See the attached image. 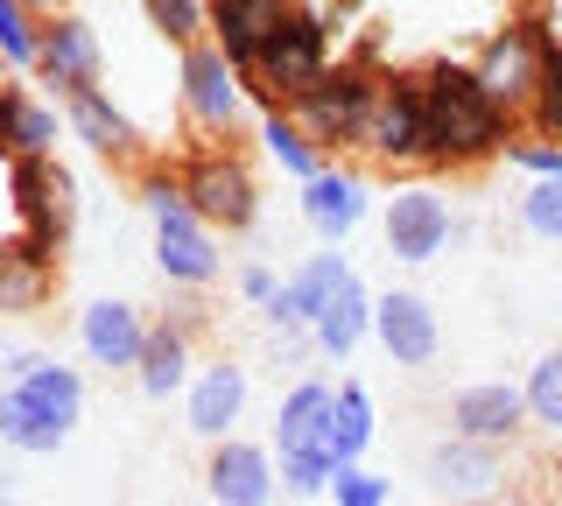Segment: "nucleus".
<instances>
[{
  "instance_id": "1",
  "label": "nucleus",
  "mask_w": 562,
  "mask_h": 506,
  "mask_svg": "<svg viewBox=\"0 0 562 506\" xmlns=\"http://www.w3.org/2000/svg\"><path fill=\"white\" fill-rule=\"evenodd\" d=\"M422 92H429V169H479L514 148L520 120L506 106H492L471 64L436 57L422 71Z\"/></svg>"
},
{
  "instance_id": "15",
  "label": "nucleus",
  "mask_w": 562,
  "mask_h": 506,
  "mask_svg": "<svg viewBox=\"0 0 562 506\" xmlns=\"http://www.w3.org/2000/svg\"><path fill=\"white\" fill-rule=\"evenodd\" d=\"M148 324L155 317H140L134 303L99 295V303L78 310V345H85V359H92V366H105V373H134L140 352H148Z\"/></svg>"
},
{
  "instance_id": "38",
  "label": "nucleus",
  "mask_w": 562,
  "mask_h": 506,
  "mask_svg": "<svg viewBox=\"0 0 562 506\" xmlns=\"http://www.w3.org/2000/svg\"><path fill=\"white\" fill-rule=\"evenodd\" d=\"M239 295H246V303H260V310H268L274 295H281V282H274V268H260V260H254V268H239Z\"/></svg>"
},
{
  "instance_id": "31",
  "label": "nucleus",
  "mask_w": 562,
  "mask_h": 506,
  "mask_svg": "<svg viewBox=\"0 0 562 506\" xmlns=\"http://www.w3.org/2000/svg\"><path fill=\"white\" fill-rule=\"evenodd\" d=\"M140 8H148V29L162 43H176V49L211 36V0H140Z\"/></svg>"
},
{
  "instance_id": "7",
  "label": "nucleus",
  "mask_w": 562,
  "mask_h": 506,
  "mask_svg": "<svg viewBox=\"0 0 562 506\" xmlns=\"http://www.w3.org/2000/svg\"><path fill=\"white\" fill-rule=\"evenodd\" d=\"M366 155H373L380 169H429V92H422V71H386L380 78Z\"/></svg>"
},
{
  "instance_id": "25",
  "label": "nucleus",
  "mask_w": 562,
  "mask_h": 506,
  "mask_svg": "<svg viewBox=\"0 0 562 506\" xmlns=\"http://www.w3.org/2000/svg\"><path fill=\"white\" fill-rule=\"evenodd\" d=\"M330 401H338L330 380H295V387L281 394V408H274V458H310V450H324Z\"/></svg>"
},
{
  "instance_id": "37",
  "label": "nucleus",
  "mask_w": 562,
  "mask_h": 506,
  "mask_svg": "<svg viewBox=\"0 0 562 506\" xmlns=\"http://www.w3.org/2000/svg\"><path fill=\"white\" fill-rule=\"evenodd\" d=\"M330 499H338V506H386V479H380V471H366V464H338Z\"/></svg>"
},
{
  "instance_id": "29",
  "label": "nucleus",
  "mask_w": 562,
  "mask_h": 506,
  "mask_svg": "<svg viewBox=\"0 0 562 506\" xmlns=\"http://www.w3.org/2000/svg\"><path fill=\"white\" fill-rule=\"evenodd\" d=\"M260 148H268V155H274L281 169H289L295 183H316V177H324V169H330V155L316 148L303 127H295V113H289V106L260 113Z\"/></svg>"
},
{
  "instance_id": "9",
  "label": "nucleus",
  "mask_w": 562,
  "mask_h": 506,
  "mask_svg": "<svg viewBox=\"0 0 562 506\" xmlns=\"http://www.w3.org/2000/svg\"><path fill=\"white\" fill-rule=\"evenodd\" d=\"M8 198H14V212H22L29 239L64 247L70 225H78V177H70L57 155H22V162H8Z\"/></svg>"
},
{
  "instance_id": "11",
  "label": "nucleus",
  "mask_w": 562,
  "mask_h": 506,
  "mask_svg": "<svg viewBox=\"0 0 562 506\" xmlns=\"http://www.w3.org/2000/svg\"><path fill=\"white\" fill-rule=\"evenodd\" d=\"M204 485L218 506H274L281 493V464L268 443H246V436H225V443H211L204 458Z\"/></svg>"
},
{
  "instance_id": "16",
  "label": "nucleus",
  "mask_w": 562,
  "mask_h": 506,
  "mask_svg": "<svg viewBox=\"0 0 562 506\" xmlns=\"http://www.w3.org/2000/svg\"><path fill=\"white\" fill-rule=\"evenodd\" d=\"M527 429V394L514 380H471V387L450 394V436H471V443L506 450Z\"/></svg>"
},
{
  "instance_id": "19",
  "label": "nucleus",
  "mask_w": 562,
  "mask_h": 506,
  "mask_svg": "<svg viewBox=\"0 0 562 506\" xmlns=\"http://www.w3.org/2000/svg\"><path fill=\"white\" fill-rule=\"evenodd\" d=\"M57 247L49 239H0V317H35V310L57 295Z\"/></svg>"
},
{
  "instance_id": "13",
  "label": "nucleus",
  "mask_w": 562,
  "mask_h": 506,
  "mask_svg": "<svg viewBox=\"0 0 562 506\" xmlns=\"http://www.w3.org/2000/svg\"><path fill=\"white\" fill-rule=\"evenodd\" d=\"M190 345H198V310H169V317H155L148 324V352H140V366H134V387L148 401L190 394V380H198Z\"/></svg>"
},
{
  "instance_id": "17",
  "label": "nucleus",
  "mask_w": 562,
  "mask_h": 506,
  "mask_svg": "<svg viewBox=\"0 0 562 506\" xmlns=\"http://www.w3.org/2000/svg\"><path fill=\"white\" fill-rule=\"evenodd\" d=\"M64 127L78 134L92 155H105V162H120V169H148V148H140V134H134V120L105 99V85H92V92H70L64 99Z\"/></svg>"
},
{
  "instance_id": "10",
  "label": "nucleus",
  "mask_w": 562,
  "mask_h": 506,
  "mask_svg": "<svg viewBox=\"0 0 562 506\" xmlns=\"http://www.w3.org/2000/svg\"><path fill=\"white\" fill-rule=\"evenodd\" d=\"M457 239V218H450V198L429 183H401L394 198H386V254L422 268V260H436Z\"/></svg>"
},
{
  "instance_id": "39",
  "label": "nucleus",
  "mask_w": 562,
  "mask_h": 506,
  "mask_svg": "<svg viewBox=\"0 0 562 506\" xmlns=\"http://www.w3.org/2000/svg\"><path fill=\"white\" fill-rule=\"evenodd\" d=\"M22 8L35 14V22H57V14H70V0H22Z\"/></svg>"
},
{
  "instance_id": "36",
  "label": "nucleus",
  "mask_w": 562,
  "mask_h": 506,
  "mask_svg": "<svg viewBox=\"0 0 562 506\" xmlns=\"http://www.w3.org/2000/svg\"><path fill=\"white\" fill-rule=\"evenodd\" d=\"M520 225L535 239H562V183H535L520 198Z\"/></svg>"
},
{
  "instance_id": "26",
  "label": "nucleus",
  "mask_w": 562,
  "mask_h": 506,
  "mask_svg": "<svg viewBox=\"0 0 562 506\" xmlns=\"http://www.w3.org/2000/svg\"><path fill=\"white\" fill-rule=\"evenodd\" d=\"M0 155H8V162H22V155H57V113L14 78H8V92H0Z\"/></svg>"
},
{
  "instance_id": "12",
  "label": "nucleus",
  "mask_w": 562,
  "mask_h": 506,
  "mask_svg": "<svg viewBox=\"0 0 562 506\" xmlns=\"http://www.w3.org/2000/svg\"><path fill=\"white\" fill-rule=\"evenodd\" d=\"M105 71V49H99V29L85 22L78 8L57 14V22H43V57H35V78L57 85V99L70 92H92Z\"/></svg>"
},
{
  "instance_id": "40",
  "label": "nucleus",
  "mask_w": 562,
  "mask_h": 506,
  "mask_svg": "<svg viewBox=\"0 0 562 506\" xmlns=\"http://www.w3.org/2000/svg\"><path fill=\"white\" fill-rule=\"evenodd\" d=\"M330 8H338V14H359V0H330Z\"/></svg>"
},
{
  "instance_id": "41",
  "label": "nucleus",
  "mask_w": 562,
  "mask_h": 506,
  "mask_svg": "<svg viewBox=\"0 0 562 506\" xmlns=\"http://www.w3.org/2000/svg\"><path fill=\"white\" fill-rule=\"evenodd\" d=\"M0 71H8V64H0ZM0 92H8V78H0Z\"/></svg>"
},
{
  "instance_id": "22",
  "label": "nucleus",
  "mask_w": 562,
  "mask_h": 506,
  "mask_svg": "<svg viewBox=\"0 0 562 506\" xmlns=\"http://www.w3.org/2000/svg\"><path fill=\"white\" fill-rule=\"evenodd\" d=\"M239 415H246V366H233V359L198 366V380H190V436L198 443H225Z\"/></svg>"
},
{
  "instance_id": "18",
  "label": "nucleus",
  "mask_w": 562,
  "mask_h": 506,
  "mask_svg": "<svg viewBox=\"0 0 562 506\" xmlns=\"http://www.w3.org/2000/svg\"><path fill=\"white\" fill-rule=\"evenodd\" d=\"M429 485L457 506H485L506 485V458L492 443H471V436H443L429 450Z\"/></svg>"
},
{
  "instance_id": "20",
  "label": "nucleus",
  "mask_w": 562,
  "mask_h": 506,
  "mask_svg": "<svg viewBox=\"0 0 562 506\" xmlns=\"http://www.w3.org/2000/svg\"><path fill=\"white\" fill-rule=\"evenodd\" d=\"M155 268L169 274L176 289H211L218 282V233L198 218V212H183V218H162L155 225Z\"/></svg>"
},
{
  "instance_id": "6",
  "label": "nucleus",
  "mask_w": 562,
  "mask_h": 506,
  "mask_svg": "<svg viewBox=\"0 0 562 506\" xmlns=\"http://www.w3.org/2000/svg\"><path fill=\"white\" fill-rule=\"evenodd\" d=\"M549 43L555 36L541 22H506V29H492V36L479 43L471 71H479L492 106H506L514 120H527V106H535V92H541V71H549Z\"/></svg>"
},
{
  "instance_id": "32",
  "label": "nucleus",
  "mask_w": 562,
  "mask_h": 506,
  "mask_svg": "<svg viewBox=\"0 0 562 506\" xmlns=\"http://www.w3.org/2000/svg\"><path fill=\"white\" fill-rule=\"evenodd\" d=\"M35 57H43V22L22 0H0V64L8 71H35Z\"/></svg>"
},
{
  "instance_id": "2",
  "label": "nucleus",
  "mask_w": 562,
  "mask_h": 506,
  "mask_svg": "<svg viewBox=\"0 0 562 506\" xmlns=\"http://www.w3.org/2000/svg\"><path fill=\"white\" fill-rule=\"evenodd\" d=\"M78 415H85V380H78V366L43 359L29 380L0 387V443L22 450V458H49V450L70 443Z\"/></svg>"
},
{
  "instance_id": "21",
  "label": "nucleus",
  "mask_w": 562,
  "mask_h": 506,
  "mask_svg": "<svg viewBox=\"0 0 562 506\" xmlns=\"http://www.w3.org/2000/svg\"><path fill=\"white\" fill-rule=\"evenodd\" d=\"M345 282H351V260H345V254H310L303 268L281 282V295L268 303V324H274V330H310L316 317H324V303H330Z\"/></svg>"
},
{
  "instance_id": "30",
  "label": "nucleus",
  "mask_w": 562,
  "mask_h": 506,
  "mask_svg": "<svg viewBox=\"0 0 562 506\" xmlns=\"http://www.w3.org/2000/svg\"><path fill=\"white\" fill-rule=\"evenodd\" d=\"M520 394H527V423H535V429H549L555 443H562V345H555V352H541L535 366H527Z\"/></svg>"
},
{
  "instance_id": "4",
  "label": "nucleus",
  "mask_w": 562,
  "mask_h": 506,
  "mask_svg": "<svg viewBox=\"0 0 562 506\" xmlns=\"http://www.w3.org/2000/svg\"><path fill=\"white\" fill-rule=\"evenodd\" d=\"M324 71H330V14L295 0V14L274 29L268 43H260V57H254V71H246V85H254V99L274 113V106H295V99H303Z\"/></svg>"
},
{
  "instance_id": "42",
  "label": "nucleus",
  "mask_w": 562,
  "mask_h": 506,
  "mask_svg": "<svg viewBox=\"0 0 562 506\" xmlns=\"http://www.w3.org/2000/svg\"><path fill=\"white\" fill-rule=\"evenodd\" d=\"M0 506H14V499H0Z\"/></svg>"
},
{
  "instance_id": "33",
  "label": "nucleus",
  "mask_w": 562,
  "mask_h": 506,
  "mask_svg": "<svg viewBox=\"0 0 562 506\" xmlns=\"http://www.w3.org/2000/svg\"><path fill=\"white\" fill-rule=\"evenodd\" d=\"M527 134L562 142V43H549V71H541V92H535V106H527Z\"/></svg>"
},
{
  "instance_id": "8",
  "label": "nucleus",
  "mask_w": 562,
  "mask_h": 506,
  "mask_svg": "<svg viewBox=\"0 0 562 506\" xmlns=\"http://www.w3.org/2000/svg\"><path fill=\"white\" fill-rule=\"evenodd\" d=\"M239 113H246V71L211 36L190 43L183 49V120L204 134V142H233Z\"/></svg>"
},
{
  "instance_id": "5",
  "label": "nucleus",
  "mask_w": 562,
  "mask_h": 506,
  "mask_svg": "<svg viewBox=\"0 0 562 506\" xmlns=\"http://www.w3.org/2000/svg\"><path fill=\"white\" fill-rule=\"evenodd\" d=\"M176 183H183L190 212H198L211 233H246L260 218V183H254V162L225 142H204L176 162Z\"/></svg>"
},
{
  "instance_id": "3",
  "label": "nucleus",
  "mask_w": 562,
  "mask_h": 506,
  "mask_svg": "<svg viewBox=\"0 0 562 506\" xmlns=\"http://www.w3.org/2000/svg\"><path fill=\"white\" fill-rule=\"evenodd\" d=\"M380 78H386V71H373V43H366L359 57H338V64H330V71L289 106L295 127H303L324 155L366 148V127H373V106H380Z\"/></svg>"
},
{
  "instance_id": "14",
  "label": "nucleus",
  "mask_w": 562,
  "mask_h": 506,
  "mask_svg": "<svg viewBox=\"0 0 562 506\" xmlns=\"http://www.w3.org/2000/svg\"><path fill=\"white\" fill-rule=\"evenodd\" d=\"M373 338H380V352L394 366H429L443 352V324H436L429 295H415V289L373 295Z\"/></svg>"
},
{
  "instance_id": "35",
  "label": "nucleus",
  "mask_w": 562,
  "mask_h": 506,
  "mask_svg": "<svg viewBox=\"0 0 562 506\" xmlns=\"http://www.w3.org/2000/svg\"><path fill=\"white\" fill-rule=\"evenodd\" d=\"M506 162H514V169H527L535 183H562V142H541V134H514Z\"/></svg>"
},
{
  "instance_id": "24",
  "label": "nucleus",
  "mask_w": 562,
  "mask_h": 506,
  "mask_svg": "<svg viewBox=\"0 0 562 506\" xmlns=\"http://www.w3.org/2000/svg\"><path fill=\"white\" fill-rule=\"evenodd\" d=\"M366 198H373V190H366V177H359V169H338V162H330L316 183H303V218H310V233L338 247L345 233H359V218H366Z\"/></svg>"
},
{
  "instance_id": "23",
  "label": "nucleus",
  "mask_w": 562,
  "mask_h": 506,
  "mask_svg": "<svg viewBox=\"0 0 562 506\" xmlns=\"http://www.w3.org/2000/svg\"><path fill=\"white\" fill-rule=\"evenodd\" d=\"M289 14H295V0H211V43H218L239 71H254L260 43H268Z\"/></svg>"
},
{
  "instance_id": "28",
  "label": "nucleus",
  "mask_w": 562,
  "mask_h": 506,
  "mask_svg": "<svg viewBox=\"0 0 562 506\" xmlns=\"http://www.w3.org/2000/svg\"><path fill=\"white\" fill-rule=\"evenodd\" d=\"M366 443H373V394L359 380H345L338 401H330V423H324V458L330 464H366Z\"/></svg>"
},
{
  "instance_id": "34",
  "label": "nucleus",
  "mask_w": 562,
  "mask_h": 506,
  "mask_svg": "<svg viewBox=\"0 0 562 506\" xmlns=\"http://www.w3.org/2000/svg\"><path fill=\"white\" fill-rule=\"evenodd\" d=\"M274 464H281V493H289V499L330 493V479H338V464H330L324 450H310V458H274Z\"/></svg>"
},
{
  "instance_id": "27",
  "label": "nucleus",
  "mask_w": 562,
  "mask_h": 506,
  "mask_svg": "<svg viewBox=\"0 0 562 506\" xmlns=\"http://www.w3.org/2000/svg\"><path fill=\"white\" fill-rule=\"evenodd\" d=\"M310 338H316V352H324V359H351V352H359V338H373V289L351 274V282L324 303V317L310 324Z\"/></svg>"
}]
</instances>
